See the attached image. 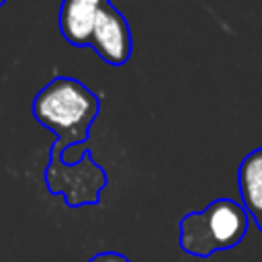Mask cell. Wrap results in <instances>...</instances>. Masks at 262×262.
Returning a JSON list of instances; mask_svg holds the SVG:
<instances>
[{
    "label": "cell",
    "mask_w": 262,
    "mask_h": 262,
    "mask_svg": "<svg viewBox=\"0 0 262 262\" xmlns=\"http://www.w3.org/2000/svg\"><path fill=\"white\" fill-rule=\"evenodd\" d=\"M31 111L37 123L55 135L51 149L63 156L72 145L88 141L100 98L80 80L57 76L37 92Z\"/></svg>",
    "instance_id": "6da1fadb"
},
{
    "label": "cell",
    "mask_w": 262,
    "mask_h": 262,
    "mask_svg": "<svg viewBox=\"0 0 262 262\" xmlns=\"http://www.w3.org/2000/svg\"><path fill=\"white\" fill-rule=\"evenodd\" d=\"M180 248L194 258H209L237 246L248 231V211L233 199H215L203 211L180 219Z\"/></svg>",
    "instance_id": "7a4b0ae2"
},
{
    "label": "cell",
    "mask_w": 262,
    "mask_h": 262,
    "mask_svg": "<svg viewBox=\"0 0 262 262\" xmlns=\"http://www.w3.org/2000/svg\"><path fill=\"white\" fill-rule=\"evenodd\" d=\"M43 180L47 190L51 194H61L66 205L72 209L100 203V194L108 184L106 170L92 160L90 151H84L80 162L66 164L57 151L49 149Z\"/></svg>",
    "instance_id": "3957f363"
},
{
    "label": "cell",
    "mask_w": 262,
    "mask_h": 262,
    "mask_svg": "<svg viewBox=\"0 0 262 262\" xmlns=\"http://www.w3.org/2000/svg\"><path fill=\"white\" fill-rule=\"evenodd\" d=\"M88 47H92L98 53V57L108 66H123L129 61L133 53L131 27L125 14L119 8H115L111 0L104 2V6L98 12Z\"/></svg>",
    "instance_id": "277c9868"
},
{
    "label": "cell",
    "mask_w": 262,
    "mask_h": 262,
    "mask_svg": "<svg viewBox=\"0 0 262 262\" xmlns=\"http://www.w3.org/2000/svg\"><path fill=\"white\" fill-rule=\"evenodd\" d=\"M108 0H61L59 33L76 47H88L100 8Z\"/></svg>",
    "instance_id": "5b68a950"
},
{
    "label": "cell",
    "mask_w": 262,
    "mask_h": 262,
    "mask_svg": "<svg viewBox=\"0 0 262 262\" xmlns=\"http://www.w3.org/2000/svg\"><path fill=\"white\" fill-rule=\"evenodd\" d=\"M239 196L248 215L256 217L262 211V147L250 151L237 170Z\"/></svg>",
    "instance_id": "8992f818"
},
{
    "label": "cell",
    "mask_w": 262,
    "mask_h": 262,
    "mask_svg": "<svg viewBox=\"0 0 262 262\" xmlns=\"http://www.w3.org/2000/svg\"><path fill=\"white\" fill-rule=\"evenodd\" d=\"M88 262H131V260L119 252H100V254L92 256Z\"/></svg>",
    "instance_id": "52a82bcc"
},
{
    "label": "cell",
    "mask_w": 262,
    "mask_h": 262,
    "mask_svg": "<svg viewBox=\"0 0 262 262\" xmlns=\"http://www.w3.org/2000/svg\"><path fill=\"white\" fill-rule=\"evenodd\" d=\"M254 221H256V225H258V229L262 231V211H260V213H258V215L254 217Z\"/></svg>",
    "instance_id": "ba28073f"
},
{
    "label": "cell",
    "mask_w": 262,
    "mask_h": 262,
    "mask_svg": "<svg viewBox=\"0 0 262 262\" xmlns=\"http://www.w3.org/2000/svg\"><path fill=\"white\" fill-rule=\"evenodd\" d=\"M4 2H6V0H0V6H2V4H4Z\"/></svg>",
    "instance_id": "9c48e42d"
}]
</instances>
